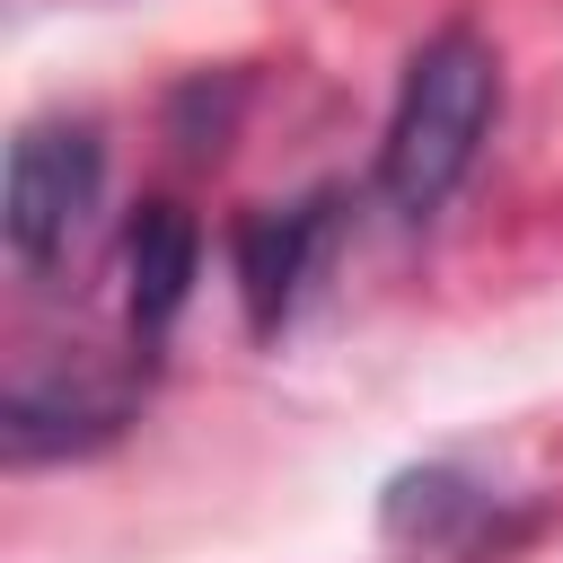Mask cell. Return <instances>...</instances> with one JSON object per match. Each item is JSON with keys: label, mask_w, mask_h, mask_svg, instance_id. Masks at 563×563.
<instances>
[{"label": "cell", "mask_w": 563, "mask_h": 563, "mask_svg": "<svg viewBox=\"0 0 563 563\" xmlns=\"http://www.w3.org/2000/svg\"><path fill=\"white\" fill-rule=\"evenodd\" d=\"M493 114H501V53H493L475 26L422 35V53L405 62L387 141H378V202H387L396 220H431V211L466 185Z\"/></svg>", "instance_id": "6da1fadb"}, {"label": "cell", "mask_w": 563, "mask_h": 563, "mask_svg": "<svg viewBox=\"0 0 563 563\" xmlns=\"http://www.w3.org/2000/svg\"><path fill=\"white\" fill-rule=\"evenodd\" d=\"M97 202H106V141H97V123L44 114V123H26V132L9 141L0 229H9L18 273H62V264L88 246Z\"/></svg>", "instance_id": "7a4b0ae2"}, {"label": "cell", "mask_w": 563, "mask_h": 563, "mask_svg": "<svg viewBox=\"0 0 563 563\" xmlns=\"http://www.w3.org/2000/svg\"><path fill=\"white\" fill-rule=\"evenodd\" d=\"M378 528L387 545L405 554H431V563H484V554H510L528 537V510H510L493 484L457 475V466H405L378 501Z\"/></svg>", "instance_id": "3957f363"}, {"label": "cell", "mask_w": 563, "mask_h": 563, "mask_svg": "<svg viewBox=\"0 0 563 563\" xmlns=\"http://www.w3.org/2000/svg\"><path fill=\"white\" fill-rule=\"evenodd\" d=\"M194 273H202V229L185 202H141L123 220V325H132V352L150 361L167 343V325L185 317L194 299Z\"/></svg>", "instance_id": "277c9868"}, {"label": "cell", "mask_w": 563, "mask_h": 563, "mask_svg": "<svg viewBox=\"0 0 563 563\" xmlns=\"http://www.w3.org/2000/svg\"><path fill=\"white\" fill-rule=\"evenodd\" d=\"M334 238V194H308V202H282V211H246L238 220V290H246V325L255 334H282L317 255Z\"/></svg>", "instance_id": "5b68a950"}]
</instances>
